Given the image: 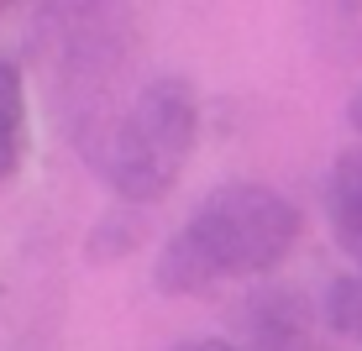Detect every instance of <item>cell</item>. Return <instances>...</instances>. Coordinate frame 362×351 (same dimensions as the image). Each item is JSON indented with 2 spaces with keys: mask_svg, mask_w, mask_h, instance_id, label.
<instances>
[{
  "mask_svg": "<svg viewBox=\"0 0 362 351\" xmlns=\"http://www.w3.org/2000/svg\"><path fill=\"white\" fill-rule=\"evenodd\" d=\"M194 142H199L194 84L184 73H163L136 90V100L95 136L84 157L127 205L147 210L163 194H173V184L184 179L194 157Z\"/></svg>",
  "mask_w": 362,
  "mask_h": 351,
  "instance_id": "6da1fadb",
  "label": "cell"
},
{
  "mask_svg": "<svg viewBox=\"0 0 362 351\" xmlns=\"http://www.w3.org/2000/svg\"><path fill=\"white\" fill-rule=\"evenodd\" d=\"M299 210L268 184H221L179 225L189 246L221 278H263L299 242Z\"/></svg>",
  "mask_w": 362,
  "mask_h": 351,
  "instance_id": "7a4b0ae2",
  "label": "cell"
},
{
  "mask_svg": "<svg viewBox=\"0 0 362 351\" xmlns=\"http://www.w3.org/2000/svg\"><path fill=\"white\" fill-rule=\"evenodd\" d=\"M231 351H331V331L320 304L299 288H252L226 315Z\"/></svg>",
  "mask_w": 362,
  "mask_h": 351,
  "instance_id": "3957f363",
  "label": "cell"
},
{
  "mask_svg": "<svg viewBox=\"0 0 362 351\" xmlns=\"http://www.w3.org/2000/svg\"><path fill=\"white\" fill-rule=\"evenodd\" d=\"M326 215H331V231H336V242H341V252L357 257V268H362V147H346V153L331 162Z\"/></svg>",
  "mask_w": 362,
  "mask_h": 351,
  "instance_id": "277c9868",
  "label": "cell"
},
{
  "mask_svg": "<svg viewBox=\"0 0 362 351\" xmlns=\"http://www.w3.org/2000/svg\"><path fill=\"white\" fill-rule=\"evenodd\" d=\"M27 162V79L11 58H0V184H11Z\"/></svg>",
  "mask_w": 362,
  "mask_h": 351,
  "instance_id": "5b68a950",
  "label": "cell"
},
{
  "mask_svg": "<svg viewBox=\"0 0 362 351\" xmlns=\"http://www.w3.org/2000/svg\"><path fill=\"white\" fill-rule=\"evenodd\" d=\"M310 32L326 47V58L362 64V6H320L310 16Z\"/></svg>",
  "mask_w": 362,
  "mask_h": 351,
  "instance_id": "8992f818",
  "label": "cell"
},
{
  "mask_svg": "<svg viewBox=\"0 0 362 351\" xmlns=\"http://www.w3.org/2000/svg\"><path fill=\"white\" fill-rule=\"evenodd\" d=\"M142 242H147V215H142L136 205H127V210L105 215V220L90 231V257H95V262H116V257H132Z\"/></svg>",
  "mask_w": 362,
  "mask_h": 351,
  "instance_id": "52a82bcc",
  "label": "cell"
},
{
  "mask_svg": "<svg viewBox=\"0 0 362 351\" xmlns=\"http://www.w3.org/2000/svg\"><path fill=\"white\" fill-rule=\"evenodd\" d=\"M320 315H326V331L341 335V341H362V268L331 278L326 299H320Z\"/></svg>",
  "mask_w": 362,
  "mask_h": 351,
  "instance_id": "ba28073f",
  "label": "cell"
},
{
  "mask_svg": "<svg viewBox=\"0 0 362 351\" xmlns=\"http://www.w3.org/2000/svg\"><path fill=\"white\" fill-rule=\"evenodd\" d=\"M346 121H352V131H362V84L352 90V100H346Z\"/></svg>",
  "mask_w": 362,
  "mask_h": 351,
  "instance_id": "9c48e42d",
  "label": "cell"
},
{
  "mask_svg": "<svg viewBox=\"0 0 362 351\" xmlns=\"http://www.w3.org/2000/svg\"><path fill=\"white\" fill-rule=\"evenodd\" d=\"M173 351H231L226 341H184V346H173Z\"/></svg>",
  "mask_w": 362,
  "mask_h": 351,
  "instance_id": "30bf717a",
  "label": "cell"
}]
</instances>
